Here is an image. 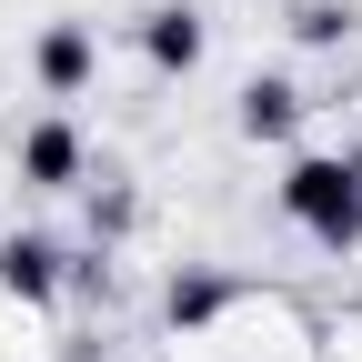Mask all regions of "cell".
Wrapping results in <instances>:
<instances>
[{
    "mask_svg": "<svg viewBox=\"0 0 362 362\" xmlns=\"http://www.w3.org/2000/svg\"><path fill=\"white\" fill-rule=\"evenodd\" d=\"M30 81L51 90V101H81L90 81H101V40H90V21H51L30 40Z\"/></svg>",
    "mask_w": 362,
    "mask_h": 362,
    "instance_id": "7a4b0ae2",
    "label": "cell"
},
{
    "mask_svg": "<svg viewBox=\"0 0 362 362\" xmlns=\"http://www.w3.org/2000/svg\"><path fill=\"white\" fill-rule=\"evenodd\" d=\"M202 40H211V30H202V11H192V0H161V11L141 21V61L181 81V71H202Z\"/></svg>",
    "mask_w": 362,
    "mask_h": 362,
    "instance_id": "5b68a950",
    "label": "cell"
},
{
    "mask_svg": "<svg viewBox=\"0 0 362 362\" xmlns=\"http://www.w3.org/2000/svg\"><path fill=\"white\" fill-rule=\"evenodd\" d=\"M232 121H242V141H292V121H302V90H292L282 71H252Z\"/></svg>",
    "mask_w": 362,
    "mask_h": 362,
    "instance_id": "52a82bcc",
    "label": "cell"
},
{
    "mask_svg": "<svg viewBox=\"0 0 362 362\" xmlns=\"http://www.w3.org/2000/svg\"><path fill=\"white\" fill-rule=\"evenodd\" d=\"M131 221H141V202H131L121 181H111V192H90V232H101V242H121Z\"/></svg>",
    "mask_w": 362,
    "mask_h": 362,
    "instance_id": "9c48e42d",
    "label": "cell"
},
{
    "mask_svg": "<svg viewBox=\"0 0 362 362\" xmlns=\"http://www.w3.org/2000/svg\"><path fill=\"white\" fill-rule=\"evenodd\" d=\"M292 40H302V51H332V40H352V0H302V11H292Z\"/></svg>",
    "mask_w": 362,
    "mask_h": 362,
    "instance_id": "ba28073f",
    "label": "cell"
},
{
    "mask_svg": "<svg viewBox=\"0 0 362 362\" xmlns=\"http://www.w3.org/2000/svg\"><path fill=\"white\" fill-rule=\"evenodd\" d=\"M221 312H232V282L202 272V262H181L171 282H161V322H171V332H211Z\"/></svg>",
    "mask_w": 362,
    "mask_h": 362,
    "instance_id": "8992f818",
    "label": "cell"
},
{
    "mask_svg": "<svg viewBox=\"0 0 362 362\" xmlns=\"http://www.w3.org/2000/svg\"><path fill=\"white\" fill-rule=\"evenodd\" d=\"M282 211L302 221L322 252H352L362 242V151H312L282 171Z\"/></svg>",
    "mask_w": 362,
    "mask_h": 362,
    "instance_id": "6da1fadb",
    "label": "cell"
},
{
    "mask_svg": "<svg viewBox=\"0 0 362 362\" xmlns=\"http://www.w3.org/2000/svg\"><path fill=\"white\" fill-rule=\"evenodd\" d=\"M81 171H90V151H81L71 121H30L21 131V181H30V192H71Z\"/></svg>",
    "mask_w": 362,
    "mask_h": 362,
    "instance_id": "277c9868",
    "label": "cell"
},
{
    "mask_svg": "<svg viewBox=\"0 0 362 362\" xmlns=\"http://www.w3.org/2000/svg\"><path fill=\"white\" fill-rule=\"evenodd\" d=\"M71 282V252L51 242V232H11V242H0V302H21V312H40V302H51Z\"/></svg>",
    "mask_w": 362,
    "mask_h": 362,
    "instance_id": "3957f363",
    "label": "cell"
}]
</instances>
